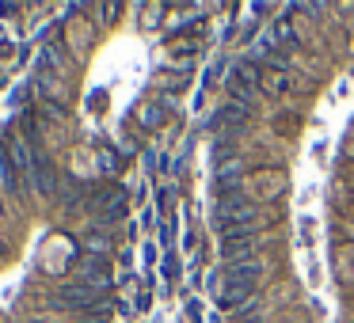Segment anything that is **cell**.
Instances as JSON below:
<instances>
[{"mask_svg": "<svg viewBox=\"0 0 354 323\" xmlns=\"http://www.w3.org/2000/svg\"><path fill=\"white\" fill-rule=\"evenodd\" d=\"M100 300V293L92 289V285H69V289H62L54 297V308H88Z\"/></svg>", "mask_w": 354, "mask_h": 323, "instance_id": "1", "label": "cell"}, {"mask_svg": "<svg viewBox=\"0 0 354 323\" xmlns=\"http://www.w3.org/2000/svg\"><path fill=\"white\" fill-rule=\"evenodd\" d=\"M229 88H232V95L236 99H252V88H255V69L248 61H240V65H232V72H229Z\"/></svg>", "mask_w": 354, "mask_h": 323, "instance_id": "2", "label": "cell"}, {"mask_svg": "<svg viewBox=\"0 0 354 323\" xmlns=\"http://www.w3.org/2000/svg\"><path fill=\"white\" fill-rule=\"evenodd\" d=\"M80 274L88 277V285H92V289H103V285L111 282L107 262H103V259H95V255H92V259H84V262H80Z\"/></svg>", "mask_w": 354, "mask_h": 323, "instance_id": "3", "label": "cell"}, {"mask_svg": "<svg viewBox=\"0 0 354 323\" xmlns=\"http://www.w3.org/2000/svg\"><path fill=\"white\" fill-rule=\"evenodd\" d=\"M118 202H122L118 194H100V206H95V209H100L103 221H115V217L122 213V206H118Z\"/></svg>", "mask_w": 354, "mask_h": 323, "instance_id": "4", "label": "cell"}, {"mask_svg": "<svg viewBox=\"0 0 354 323\" xmlns=\"http://www.w3.org/2000/svg\"><path fill=\"white\" fill-rule=\"evenodd\" d=\"M0 186H4L8 194H16V190H19V183L12 179V168H8V160H4V156H0Z\"/></svg>", "mask_w": 354, "mask_h": 323, "instance_id": "5", "label": "cell"}, {"mask_svg": "<svg viewBox=\"0 0 354 323\" xmlns=\"http://www.w3.org/2000/svg\"><path fill=\"white\" fill-rule=\"evenodd\" d=\"M160 274H164V282H176V277H179V259H176V255H164Z\"/></svg>", "mask_w": 354, "mask_h": 323, "instance_id": "6", "label": "cell"}, {"mask_svg": "<svg viewBox=\"0 0 354 323\" xmlns=\"http://www.w3.org/2000/svg\"><path fill=\"white\" fill-rule=\"evenodd\" d=\"M187 320L202 323V304H198V300H187Z\"/></svg>", "mask_w": 354, "mask_h": 323, "instance_id": "7", "label": "cell"}, {"mask_svg": "<svg viewBox=\"0 0 354 323\" xmlns=\"http://www.w3.org/2000/svg\"><path fill=\"white\" fill-rule=\"evenodd\" d=\"M133 304H138L141 312H149V308H153V297H149V289H141L138 297H133Z\"/></svg>", "mask_w": 354, "mask_h": 323, "instance_id": "8", "label": "cell"}, {"mask_svg": "<svg viewBox=\"0 0 354 323\" xmlns=\"http://www.w3.org/2000/svg\"><path fill=\"white\" fill-rule=\"evenodd\" d=\"M141 259H145V266H153V262H156V247L145 244V247H141Z\"/></svg>", "mask_w": 354, "mask_h": 323, "instance_id": "9", "label": "cell"}, {"mask_svg": "<svg viewBox=\"0 0 354 323\" xmlns=\"http://www.w3.org/2000/svg\"><path fill=\"white\" fill-rule=\"evenodd\" d=\"M206 323H221V315H217V312H209V315H206Z\"/></svg>", "mask_w": 354, "mask_h": 323, "instance_id": "10", "label": "cell"}]
</instances>
